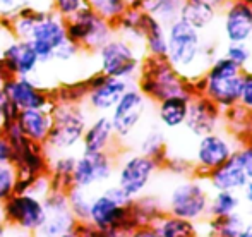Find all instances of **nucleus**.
Wrapping results in <instances>:
<instances>
[{
    "label": "nucleus",
    "mask_w": 252,
    "mask_h": 237,
    "mask_svg": "<svg viewBox=\"0 0 252 237\" xmlns=\"http://www.w3.org/2000/svg\"><path fill=\"white\" fill-rule=\"evenodd\" d=\"M202 33L180 19L166 26V60L180 76L189 81L201 77L208 67L202 55Z\"/></svg>",
    "instance_id": "f257e3e1"
},
{
    "label": "nucleus",
    "mask_w": 252,
    "mask_h": 237,
    "mask_svg": "<svg viewBox=\"0 0 252 237\" xmlns=\"http://www.w3.org/2000/svg\"><path fill=\"white\" fill-rule=\"evenodd\" d=\"M130 203L132 200L119 186H106L105 189L93 193L88 224L100 231L117 232L127 237L139 227L130 210Z\"/></svg>",
    "instance_id": "f03ea898"
},
{
    "label": "nucleus",
    "mask_w": 252,
    "mask_h": 237,
    "mask_svg": "<svg viewBox=\"0 0 252 237\" xmlns=\"http://www.w3.org/2000/svg\"><path fill=\"white\" fill-rule=\"evenodd\" d=\"M242 77L244 70L240 67H237L232 60L220 55L206 67L202 76L192 83L196 95H204L225 112L239 105Z\"/></svg>",
    "instance_id": "7ed1b4c3"
},
{
    "label": "nucleus",
    "mask_w": 252,
    "mask_h": 237,
    "mask_svg": "<svg viewBox=\"0 0 252 237\" xmlns=\"http://www.w3.org/2000/svg\"><path fill=\"white\" fill-rule=\"evenodd\" d=\"M91 117L93 115L84 103L55 102L52 107V129L47 143L43 144L48 158L77 150Z\"/></svg>",
    "instance_id": "20e7f679"
},
{
    "label": "nucleus",
    "mask_w": 252,
    "mask_h": 237,
    "mask_svg": "<svg viewBox=\"0 0 252 237\" xmlns=\"http://www.w3.org/2000/svg\"><path fill=\"white\" fill-rule=\"evenodd\" d=\"M134 84L150 103H158L177 95H196L192 81L180 76L166 59L144 57Z\"/></svg>",
    "instance_id": "39448f33"
},
{
    "label": "nucleus",
    "mask_w": 252,
    "mask_h": 237,
    "mask_svg": "<svg viewBox=\"0 0 252 237\" xmlns=\"http://www.w3.org/2000/svg\"><path fill=\"white\" fill-rule=\"evenodd\" d=\"M93 55L96 57L98 70L101 74L129 83H136L141 64L146 57L143 47L130 43L119 34H113Z\"/></svg>",
    "instance_id": "423d86ee"
},
{
    "label": "nucleus",
    "mask_w": 252,
    "mask_h": 237,
    "mask_svg": "<svg viewBox=\"0 0 252 237\" xmlns=\"http://www.w3.org/2000/svg\"><path fill=\"white\" fill-rule=\"evenodd\" d=\"M209 196H211V189L206 179L190 175L177 182L170 189L166 201L163 203L165 213L186 218L194 224H201L208 218Z\"/></svg>",
    "instance_id": "0eeeda50"
},
{
    "label": "nucleus",
    "mask_w": 252,
    "mask_h": 237,
    "mask_svg": "<svg viewBox=\"0 0 252 237\" xmlns=\"http://www.w3.org/2000/svg\"><path fill=\"white\" fill-rule=\"evenodd\" d=\"M67 38L86 54H94L115 34V28L98 16L90 5L65 21Z\"/></svg>",
    "instance_id": "6e6552de"
},
{
    "label": "nucleus",
    "mask_w": 252,
    "mask_h": 237,
    "mask_svg": "<svg viewBox=\"0 0 252 237\" xmlns=\"http://www.w3.org/2000/svg\"><path fill=\"white\" fill-rule=\"evenodd\" d=\"M159 164L143 153H127L124 157L117 155L115 167V186H119L130 200L146 194L151 186L156 172L159 170Z\"/></svg>",
    "instance_id": "1a4fd4ad"
},
{
    "label": "nucleus",
    "mask_w": 252,
    "mask_h": 237,
    "mask_svg": "<svg viewBox=\"0 0 252 237\" xmlns=\"http://www.w3.org/2000/svg\"><path fill=\"white\" fill-rule=\"evenodd\" d=\"M148 107H150L148 98L137 90L136 84H130L108 114L119 146L127 139H130L134 133L139 129L148 112Z\"/></svg>",
    "instance_id": "9d476101"
},
{
    "label": "nucleus",
    "mask_w": 252,
    "mask_h": 237,
    "mask_svg": "<svg viewBox=\"0 0 252 237\" xmlns=\"http://www.w3.org/2000/svg\"><path fill=\"white\" fill-rule=\"evenodd\" d=\"M117 153L101 151V153H79L72 172V187L93 191L108 184L115 175Z\"/></svg>",
    "instance_id": "9b49d317"
},
{
    "label": "nucleus",
    "mask_w": 252,
    "mask_h": 237,
    "mask_svg": "<svg viewBox=\"0 0 252 237\" xmlns=\"http://www.w3.org/2000/svg\"><path fill=\"white\" fill-rule=\"evenodd\" d=\"M0 215L5 225L12 231L34 234L43 220V200L30 193H14L0 204Z\"/></svg>",
    "instance_id": "f8f14e48"
},
{
    "label": "nucleus",
    "mask_w": 252,
    "mask_h": 237,
    "mask_svg": "<svg viewBox=\"0 0 252 237\" xmlns=\"http://www.w3.org/2000/svg\"><path fill=\"white\" fill-rule=\"evenodd\" d=\"M237 148H239L237 141L230 134L221 133V131H215V133L197 137L192 158L194 175L204 179L213 169L220 167L228 158H232Z\"/></svg>",
    "instance_id": "ddd939ff"
},
{
    "label": "nucleus",
    "mask_w": 252,
    "mask_h": 237,
    "mask_svg": "<svg viewBox=\"0 0 252 237\" xmlns=\"http://www.w3.org/2000/svg\"><path fill=\"white\" fill-rule=\"evenodd\" d=\"M69 38H67V31H65V19L57 16L50 9L43 10V14L36 21L30 38H28L30 45L36 52L41 66L52 64L55 52Z\"/></svg>",
    "instance_id": "4468645a"
},
{
    "label": "nucleus",
    "mask_w": 252,
    "mask_h": 237,
    "mask_svg": "<svg viewBox=\"0 0 252 237\" xmlns=\"http://www.w3.org/2000/svg\"><path fill=\"white\" fill-rule=\"evenodd\" d=\"M84 81H86L88 93L83 103L91 112V115H108L120 97L127 91V88L134 84L124 79L108 77L100 70H94Z\"/></svg>",
    "instance_id": "2eb2a0df"
},
{
    "label": "nucleus",
    "mask_w": 252,
    "mask_h": 237,
    "mask_svg": "<svg viewBox=\"0 0 252 237\" xmlns=\"http://www.w3.org/2000/svg\"><path fill=\"white\" fill-rule=\"evenodd\" d=\"M2 91L19 110L52 108L55 103L52 88L43 86L34 77H7L2 83Z\"/></svg>",
    "instance_id": "dca6fc26"
},
{
    "label": "nucleus",
    "mask_w": 252,
    "mask_h": 237,
    "mask_svg": "<svg viewBox=\"0 0 252 237\" xmlns=\"http://www.w3.org/2000/svg\"><path fill=\"white\" fill-rule=\"evenodd\" d=\"M43 220L33 234L34 237H60L77 225L74 215L70 213L65 191L52 189L43 198Z\"/></svg>",
    "instance_id": "f3484780"
},
{
    "label": "nucleus",
    "mask_w": 252,
    "mask_h": 237,
    "mask_svg": "<svg viewBox=\"0 0 252 237\" xmlns=\"http://www.w3.org/2000/svg\"><path fill=\"white\" fill-rule=\"evenodd\" d=\"M12 148V160L17 172V177H40L48 174V158L43 144H38L30 141L26 136H21L17 139L10 141Z\"/></svg>",
    "instance_id": "a211bd4d"
},
{
    "label": "nucleus",
    "mask_w": 252,
    "mask_h": 237,
    "mask_svg": "<svg viewBox=\"0 0 252 237\" xmlns=\"http://www.w3.org/2000/svg\"><path fill=\"white\" fill-rule=\"evenodd\" d=\"M2 64L7 77H34L41 67L30 41L9 38L2 48Z\"/></svg>",
    "instance_id": "6ab92c4d"
},
{
    "label": "nucleus",
    "mask_w": 252,
    "mask_h": 237,
    "mask_svg": "<svg viewBox=\"0 0 252 237\" xmlns=\"http://www.w3.org/2000/svg\"><path fill=\"white\" fill-rule=\"evenodd\" d=\"M226 43H249L252 38V5L246 0H230L220 10Z\"/></svg>",
    "instance_id": "aec40b11"
},
{
    "label": "nucleus",
    "mask_w": 252,
    "mask_h": 237,
    "mask_svg": "<svg viewBox=\"0 0 252 237\" xmlns=\"http://www.w3.org/2000/svg\"><path fill=\"white\" fill-rule=\"evenodd\" d=\"M221 122H223V110L218 105H215L209 98H206L201 93L194 95L190 98L189 112H187L184 126L187 127V131L194 137H201L209 133L220 131Z\"/></svg>",
    "instance_id": "412c9836"
},
{
    "label": "nucleus",
    "mask_w": 252,
    "mask_h": 237,
    "mask_svg": "<svg viewBox=\"0 0 252 237\" xmlns=\"http://www.w3.org/2000/svg\"><path fill=\"white\" fill-rule=\"evenodd\" d=\"M79 148L81 153H101V151L117 153L119 143L108 115H93L90 119Z\"/></svg>",
    "instance_id": "4be33fe9"
},
{
    "label": "nucleus",
    "mask_w": 252,
    "mask_h": 237,
    "mask_svg": "<svg viewBox=\"0 0 252 237\" xmlns=\"http://www.w3.org/2000/svg\"><path fill=\"white\" fill-rule=\"evenodd\" d=\"M204 179L211 191H233V193L239 194L242 193L247 180H249L246 172H244L242 165L239 164V160L233 155L225 164L213 169Z\"/></svg>",
    "instance_id": "5701e85b"
},
{
    "label": "nucleus",
    "mask_w": 252,
    "mask_h": 237,
    "mask_svg": "<svg viewBox=\"0 0 252 237\" xmlns=\"http://www.w3.org/2000/svg\"><path fill=\"white\" fill-rule=\"evenodd\" d=\"M220 9L211 0H184L180 7L179 19L189 24L199 33L208 31L218 21Z\"/></svg>",
    "instance_id": "b1692460"
},
{
    "label": "nucleus",
    "mask_w": 252,
    "mask_h": 237,
    "mask_svg": "<svg viewBox=\"0 0 252 237\" xmlns=\"http://www.w3.org/2000/svg\"><path fill=\"white\" fill-rule=\"evenodd\" d=\"M17 126L30 141L45 144L52 129V108H30L21 110Z\"/></svg>",
    "instance_id": "393cba45"
},
{
    "label": "nucleus",
    "mask_w": 252,
    "mask_h": 237,
    "mask_svg": "<svg viewBox=\"0 0 252 237\" xmlns=\"http://www.w3.org/2000/svg\"><path fill=\"white\" fill-rule=\"evenodd\" d=\"M189 95H177L156 103V117L165 129H179L184 126L190 103Z\"/></svg>",
    "instance_id": "a878e982"
},
{
    "label": "nucleus",
    "mask_w": 252,
    "mask_h": 237,
    "mask_svg": "<svg viewBox=\"0 0 252 237\" xmlns=\"http://www.w3.org/2000/svg\"><path fill=\"white\" fill-rule=\"evenodd\" d=\"M143 50L146 57L166 59V26L146 12L143 16Z\"/></svg>",
    "instance_id": "bb28decb"
},
{
    "label": "nucleus",
    "mask_w": 252,
    "mask_h": 237,
    "mask_svg": "<svg viewBox=\"0 0 252 237\" xmlns=\"http://www.w3.org/2000/svg\"><path fill=\"white\" fill-rule=\"evenodd\" d=\"M74 153H62L50 157L48 164V177H50L52 189L55 191H69L72 187V172L76 165Z\"/></svg>",
    "instance_id": "cd10ccee"
},
{
    "label": "nucleus",
    "mask_w": 252,
    "mask_h": 237,
    "mask_svg": "<svg viewBox=\"0 0 252 237\" xmlns=\"http://www.w3.org/2000/svg\"><path fill=\"white\" fill-rule=\"evenodd\" d=\"M137 153H143L146 157L158 162L159 167L165 164L168 151H166V137L159 126H151L137 141Z\"/></svg>",
    "instance_id": "c85d7f7f"
},
{
    "label": "nucleus",
    "mask_w": 252,
    "mask_h": 237,
    "mask_svg": "<svg viewBox=\"0 0 252 237\" xmlns=\"http://www.w3.org/2000/svg\"><path fill=\"white\" fill-rule=\"evenodd\" d=\"M143 16L144 12L139 7H129L119 21L113 24L115 34L126 38L127 41L143 47Z\"/></svg>",
    "instance_id": "c756f323"
},
{
    "label": "nucleus",
    "mask_w": 252,
    "mask_h": 237,
    "mask_svg": "<svg viewBox=\"0 0 252 237\" xmlns=\"http://www.w3.org/2000/svg\"><path fill=\"white\" fill-rule=\"evenodd\" d=\"M153 227H155L159 237H199L197 224L168 213H163L153 224Z\"/></svg>",
    "instance_id": "7c9ffc66"
},
{
    "label": "nucleus",
    "mask_w": 252,
    "mask_h": 237,
    "mask_svg": "<svg viewBox=\"0 0 252 237\" xmlns=\"http://www.w3.org/2000/svg\"><path fill=\"white\" fill-rule=\"evenodd\" d=\"M130 210L136 218L137 225H153L163 213H165V204L161 200L151 194H143L136 198L130 203Z\"/></svg>",
    "instance_id": "2f4dec72"
},
{
    "label": "nucleus",
    "mask_w": 252,
    "mask_h": 237,
    "mask_svg": "<svg viewBox=\"0 0 252 237\" xmlns=\"http://www.w3.org/2000/svg\"><path fill=\"white\" fill-rule=\"evenodd\" d=\"M182 2L184 0H141L139 9L159 21L163 26H168L179 19Z\"/></svg>",
    "instance_id": "473e14b6"
},
{
    "label": "nucleus",
    "mask_w": 252,
    "mask_h": 237,
    "mask_svg": "<svg viewBox=\"0 0 252 237\" xmlns=\"http://www.w3.org/2000/svg\"><path fill=\"white\" fill-rule=\"evenodd\" d=\"M242 206V196L233 191H211L208 206V218L226 217L237 213Z\"/></svg>",
    "instance_id": "72a5a7b5"
},
{
    "label": "nucleus",
    "mask_w": 252,
    "mask_h": 237,
    "mask_svg": "<svg viewBox=\"0 0 252 237\" xmlns=\"http://www.w3.org/2000/svg\"><path fill=\"white\" fill-rule=\"evenodd\" d=\"M93 193L94 191L79 189V187H70L67 191V203H69L70 213L74 215L77 224H86L88 222Z\"/></svg>",
    "instance_id": "f704fd0d"
},
{
    "label": "nucleus",
    "mask_w": 252,
    "mask_h": 237,
    "mask_svg": "<svg viewBox=\"0 0 252 237\" xmlns=\"http://www.w3.org/2000/svg\"><path fill=\"white\" fill-rule=\"evenodd\" d=\"M88 5L110 24H115L129 9L127 0H88Z\"/></svg>",
    "instance_id": "c9c22d12"
},
{
    "label": "nucleus",
    "mask_w": 252,
    "mask_h": 237,
    "mask_svg": "<svg viewBox=\"0 0 252 237\" xmlns=\"http://www.w3.org/2000/svg\"><path fill=\"white\" fill-rule=\"evenodd\" d=\"M53 100L62 103H83L88 93L86 81H74V83H63L60 86L52 88Z\"/></svg>",
    "instance_id": "e433bc0d"
},
{
    "label": "nucleus",
    "mask_w": 252,
    "mask_h": 237,
    "mask_svg": "<svg viewBox=\"0 0 252 237\" xmlns=\"http://www.w3.org/2000/svg\"><path fill=\"white\" fill-rule=\"evenodd\" d=\"M221 55L232 60L244 72L252 70V48L249 43H226Z\"/></svg>",
    "instance_id": "4c0bfd02"
},
{
    "label": "nucleus",
    "mask_w": 252,
    "mask_h": 237,
    "mask_svg": "<svg viewBox=\"0 0 252 237\" xmlns=\"http://www.w3.org/2000/svg\"><path fill=\"white\" fill-rule=\"evenodd\" d=\"M17 172L12 164H0V204L16 193Z\"/></svg>",
    "instance_id": "58836bf2"
},
{
    "label": "nucleus",
    "mask_w": 252,
    "mask_h": 237,
    "mask_svg": "<svg viewBox=\"0 0 252 237\" xmlns=\"http://www.w3.org/2000/svg\"><path fill=\"white\" fill-rule=\"evenodd\" d=\"M50 10L60 16L62 19H70L74 14L79 12L83 7L88 5V0H48Z\"/></svg>",
    "instance_id": "ea45409f"
},
{
    "label": "nucleus",
    "mask_w": 252,
    "mask_h": 237,
    "mask_svg": "<svg viewBox=\"0 0 252 237\" xmlns=\"http://www.w3.org/2000/svg\"><path fill=\"white\" fill-rule=\"evenodd\" d=\"M161 169H165L166 172L177 175V177H190L194 175V165L190 160H186V158L180 157H166L165 164L161 165Z\"/></svg>",
    "instance_id": "a19ab883"
},
{
    "label": "nucleus",
    "mask_w": 252,
    "mask_h": 237,
    "mask_svg": "<svg viewBox=\"0 0 252 237\" xmlns=\"http://www.w3.org/2000/svg\"><path fill=\"white\" fill-rule=\"evenodd\" d=\"M83 54V50H81L77 45H74L70 40H67L65 43L62 45V47L59 48V50L55 52V55H53V60L52 62H57V64H70L74 62L79 55Z\"/></svg>",
    "instance_id": "79ce46f5"
},
{
    "label": "nucleus",
    "mask_w": 252,
    "mask_h": 237,
    "mask_svg": "<svg viewBox=\"0 0 252 237\" xmlns=\"http://www.w3.org/2000/svg\"><path fill=\"white\" fill-rule=\"evenodd\" d=\"M233 157H235L237 160H239V164L242 165L247 177L252 179V141L239 144V148L235 150Z\"/></svg>",
    "instance_id": "37998d69"
},
{
    "label": "nucleus",
    "mask_w": 252,
    "mask_h": 237,
    "mask_svg": "<svg viewBox=\"0 0 252 237\" xmlns=\"http://www.w3.org/2000/svg\"><path fill=\"white\" fill-rule=\"evenodd\" d=\"M19 108L9 102L3 95V98L0 100V120H2V126L3 124H9V122H16L17 120V115H19Z\"/></svg>",
    "instance_id": "c03bdc74"
},
{
    "label": "nucleus",
    "mask_w": 252,
    "mask_h": 237,
    "mask_svg": "<svg viewBox=\"0 0 252 237\" xmlns=\"http://www.w3.org/2000/svg\"><path fill=\"white\" fill-rule=\"evenodd\" d=\"M77 229H79L81 236L83 237H126L120 236L117 232H110V231H100V229L93 227L86 222V224H77Z\"/></svg>",
    "instance_id": "a18cd8bd"
},
{
    "label": "nucleus",
    "mask_w": 252,
    "mask_h": 237,
    "mask_svg": "<svg viewBox=\"0 0 252 237\" xmlns=\"http://www.w3.org/2000/svg\"><path fill=\"white\" fill-rule=\"evenodd\" d=\"M10 160H12V148H10L3 131L0 129V164H10Z\"/></svg>",
    "instance_id": "49530a36"
},
{
    "label": "nucleus",
    "mask_w": 252,
    "mask_h": 237,
    "mask_svg": "<svg viewBox=\"0 0 252 237\" xmlns=\"http://www.w3.org/2000/svg\"><path fill=\"white\" fill-rule=\"evenodd\" d=\"M23 3L24 0H0V17L14 14Z\"/></svg>",
    "instance_id": "de8ad7c7"
},
{
    "label": "nucleus",
    "mask_w": 252,
    "mask_h": 237,
    "mask_svg": "<svg viewBox=\"0 0 252 237\" xmlns=\"http://www.w3.org/2000/svg\"><path fill=\"white\" fill-rule=\"evenodd\" d=\"M9 38H12V34H10L9 31H5V30H2V28H0V86H2V83L7 79L5 69H3V64H2V48H3V45H5V41L9 40Z\"/></svg>",
    "instance_id": "09e8293b"
},
{
    "label": "nucleus",
    "mask_w": 252,
    "mask_h": 237,
    "mask_svg": "<svg viewBox=\"0 0 252 237\" xmlns=\"http://www.w3.org/2000/svg\"><path fill=\"white\" fill-rule=\"evenodd\" d=\"M127 237H159V236L153 225H141V227H137L132 234H129Z\"/></svg>",
    "instance_id": "8fccbe9b"
},
{
    "label": "nucleus",
    "mask_w": 252,
    "mask_h": 237,
    "mask_svg": "<svg viewBox=\"0 0 252 237\" xmlns=\"http://www.w3.org/2000/svg\"><path fill=\"white\" fill-rule=\"evenodd\" d=\"M240 194H242V201H244V203L249 204V210H251V215H252V179L247 180L246 187H244Z\"/></svg>",
    "instance_id": "3c124183"
},
{
    "label": "nucleus",
    "mask_w": 252,
    "mask_h": 237,
    "mask_svg": "<svg viewBox=\"0 0 252 237\" xmlns=\"http://www.w3.org/2000/svg\"><path fill=\"white\" fill-rule=\"evenodd\" d=\"M239 237H252V220H247L246 227L240 231Z\"/></svg>",
    "instance_id": "603ef678"
},
{
    "label": "nucleus",
    "mask_w": 252,
    "mask_h": 237,
    "mask_svg": "<svg viewBox=\"0 0 252 237\" xmlns=\"http://www.w3.org/2000/svg\"><path fill=\"white\" fill-rule=\"evenodd\" d=\"M7 237H34L33 234H30V232H23V231H12L10 229V232H9V236Z\"/></svg>",
    "instance_id": "864d4df0"
},
{
    "label": "nucleus",
    "mask_w": 252,
    "mask_h": 237,
    "mask_svg": "<svg viewBox=\"0 0 252 237\" xmlns=\"http://www.w3.org/2000/svg\"><path fill=\"white\" fill-rule=\"evenodd\" d=\"M10 232V229L5 225V222L2 220V215H0V237H7Z\"/></svg>",
    "instance_id": "5fc2aeb1"
},
{
    "label": "nucleus",
    "mask_w": 252,
    "mask_h": 237,
    "mask_svg": "<svg viewBox=\"0 0 252 237\" xmlns=\"http://www.w3.org/2000/svg\"><path fill=\"white\" fill-rule=\"evenodd\" d=\"M60 237H83L81 236V232H79V229H77V225L72 229V231H69V232H65L63 236H60Z\"/></svg>",
    "instance_id": "6e6d98bb"
},
{
    "label": "nucleus",
    "mask_w": 252,
    "mask_h": 237,
    "mask_svg": "<svg viewBox=\"0 0 252 237\" xmlns=\"http://www.w3.org/2000/svg\"><path fill=\"white\" fill-rule=\"evenodd\" d=\"M127 3H129V7H139L141 0H127Z\"/></svg>",
    "instance_id": "4d7b16f0"
},
{
    "label": "nucleus",
    "mask_w": 252,
    "mask_h": 237,
    "mask_svg": "<svg viewBox=\"0 0 252 237\" xmlns=\"http://www.w3.org/2000/svg\"><path fill=\"white\" fill-rule=\"evenodd\" d=\"M24 2H30V3H34V5H40L38 2H41V0H24Z\"/></svg>",
    "instance_id": "13d9d810"
},
{
    "label": "nucleus",
    "mask_w": 252,
    "mask_h": 237,
    "mask_svg": "<svg viewBox=\"0 0 252 237\" xmlns=\"http://www.w3.org/2000/svg\"><path fill=\"white\" fill-rule=\"evenodd\" d=\"M3 98V91H2V86H0V100Z\"/></svg>",
    "instance_id": "bf43d9fd"
},
{
    "label": "nucleus",
    "mask_w": 252,
    "mask_h": 237,
    "mask_svg": "<svg viewBox=\"0 0 252 237\" xmlns=\"http://www.w3.org/2000/svg\"><path fill=\"white\" fill-rule=\"evenodd\" d=\"M246 2H247V3H251V5H252V0H246Z\"/></svg>",
    "instance_id": "052dcab7"
},
{
    "label": "nucleus",
    "mask_w": 252,
    "mask_h": 237,
    "mask_svg": "<svg viewBox=\"0 0 252 237\" xmlns=\"http://www.w3.org/2000/svg\"><path fill=\"white\" fill-rule=\"evenodd\" d=\"M0 129H2V120H0Z\"/></svg>",
    "instance_id": "680f3d73"
}]
</instances>
